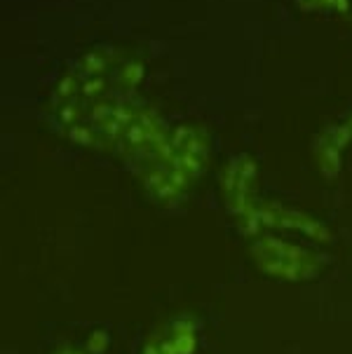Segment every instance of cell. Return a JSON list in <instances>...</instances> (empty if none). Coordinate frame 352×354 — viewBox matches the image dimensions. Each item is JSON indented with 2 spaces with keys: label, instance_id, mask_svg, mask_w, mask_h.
<instances>
[{
  "label": "cell",
  "instance_id": "6da1fadb",
  "mask_svg": "<svg viewBox=\"0 0 352 354\" xmlns=\"http://www.w3.org/2000/svg\"><path fill=\"white\" fill-rule=\"evenodd\" d=\"M256 258H259V266L268 274H275V277L306 279L317 272L313 256H308V251L291 247L282 239H263V242H259Z\"/></svg>",
  "mask_w": 352,
  "mask_h": 354
}]
</instances>
